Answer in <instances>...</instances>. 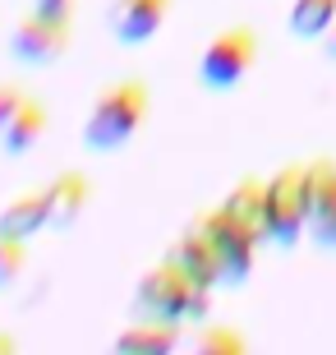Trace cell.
Returning <instances> with one entry per match:
<instances>
[{
	"label": "cell",
	"instance_id": "1",
	"mask_svg": "<svg viewBox=\"0 0 336 355\" xmlns=\"http://www.w3.org/2000/svg\"><path fill=\"white\" fill-rule=\"evenodd\" d=\"M134 318L157 323H207L212 318V286H198L175 259H161L134 286Z\"/></svg>",
	"mask_w": 336,
	"mask_h": 355
},
{
	"label": "cell",
	"instance_id": "2",
	"mask_svg": "<svg viewBox=\"0 0 336 355\" xmlns=\"http://www.w3.org/2000/svg\"><path fill=\"white\" fill-rule=\"evenodd\" d=\"M152 111V88L143 79H116L97 92L88 120H83V148L88 153H120L134 134L148 125Z\"/></svg>",
	"mask_w": 336,
	"mask_h": 355
},
{
	"label": "cell",
	"instance_id": "3",
	"mask_svg": "<svg viewBox=\"0 0 336 355\" xmlns=\"http://www.w3.org/2000/svg\"><path fill=\"white\" fill-rule=\"evenodd\" d=\"M309 194H313V166L309 162H285L281 171L263 184V231L267 245L295 250L299 236L309 231Z\"/></svg>",
	"mask_w": 336,
	"mask_h": 355
},
{
	"label": "cell",
	"instance_id": "4",
	"mask_svg": "<svg viewBox=\"0 0 336 355\" xmlns=\"http://www.w3.org/2000/svg\"><path fill=\"white\" fill-rule=\"evenodd\" d=\"M254 65H258V33L249 24H231L203 46V55H198V83L207 92H231L249 79Z\"/></svg>",
	"mask_w": 336,
	"mask_h": 355
},
{
	"label": "cell",
	"instance_id": "5",
	"mask_svg": "<svg viewBox=\"0 0 336 355\" xmlns=\"http://www.w3.org/2000/svg\"><path fill=\"white\" fill-rule=\"evenodd\" d=\"M198 231H203V236L212 240V250H217L221 286H245L249 272H254V259H258V236H249V231L235 222L221 203L198 217Z\"/></svg>",
	"mask_w": 336,
	"mask_h": 355
},
{
	"label": "cell",
	"instance_id": "6",
	"mask_svg": "<svg viewBox=\"0 0 336 355\" xmlns=\"http://www.w3.org/2000/svg\"><path fill=\"white\" fill-rule=\"evenodd\" d=\"M69 42H74L69 19H51V14L33 10V14H24V19L14 24L10 51H14V60H24V65L46 69V65H55V60L69 51Z\"/></svg>",
	"mask_w": 336,
	"mask_h": 355
},
{
	"label": "cell",
	"instance_id": "7",
	"mask_svg": "<svg viewBox=\"0 0 336 355\" xmlns=\"http://www.w3.org/2000/svg\"><path fill=\"white\" fill-rule=\"evenodd\" d=\"M313 194H309V240L336 254V157H313Z\"/></svg>",
	"mask_w": 336,
	"mask_h": 355
},
{
	"label": "cell",
	"instance_id": "8",
	"mask_svg": "<svg viewBox=\"0 0 336 355\" xmlns=\"http://www.w3.org/2000/svg\"><path fill=\"white\" fill-rule=\"evenodd\" d=\"M175 0H116L111 5V33L120 46H143L152 42L166 24V14Z\"/></svg>",
	"mask_w": 336,
	"mask_h": 355
},
{
	"label": "cell",
	"instance_id": "9",
	"mask_svg": "<svg viewBox=\"0 0 336 355\" xmlns=\"http://www.w3.org/2000/svg\"><path fill=\"white\" fill-rule=\"evenodd\" d=\"M42 194H46V231H69L83 217V208H88L92 184L83 171H60Z\"/></svg>",
	"mask_w": 336,
	"mask_h": 355
},
{
	"label": "cell",
	"instance_id": "10",
	"mask_svg": "<svg viewBox=\"0 0 336 355\" xmlns=\"http://www.w3.org/2000/svg\"><path fill=\"white\" fill-rule=\"evenodd\" d=\"M166 259H175V263H180L184 272L194 277L198 286H212V291L221 286V263H217V250H212V240H207L203 231H198V222L189 226V231H184V236L175 240V245H170V250H166Z\"/></svg>",
	"mask_w": 336,
	"mask_h": 355
},
{
	"label": "cell",
	"instance_id": "11",
	"mask_svg": "<svg viewBox=\"0 0 336 355\" xmlns=\"http://www.w3.org/2000/svg\"><path fill=\"white\" fill-rule=\"evenodd\" d=\"M42 134H46V106L28 92L24 102H19V111H14V120L5 125V134H0V153L24 157V153H33L42 144Z\"/></svg>",
	"mask_w": 336,
	"mask_h": 355
},
{
	"label": "cell",
	"instance_id": "12",
	"mask_svg": "<svg viewBox=\"0 0 336 355\" xmlns=\"http://www.w3.org/2000/svg\"><path fill=\"white\" fill-rule=\"evenodd\" d=\"M46 231V194L42 189H28V194L10 198L0 208V236H14V240H33Z\"/></svg>",
	"mask_w": 336,
	"mask_h": 355
},
{
	"label": "cell",
	"instance_id": "13",
	"mask_svg": "<svg viewBox=\"0 0 336 355\" xmlns=\"http://www.w3.org/2000/svg\"><path fill=\"white\" fill-rule=\"evenodd\" d=\"M180 346V323H157V318H134V328L116 337V351L125 355H166Z\"/></svg>",
	"mask_w": 336,
	"mask_h": 355
},
{
	"label": "cell",
	"instance_id": "14",
	"mask_svg": "<svg viewBox=\"0 0 336 355\" xmlns=\"http://www.w3.org/2000/svg\"><path fill=\"white\" fill-rule=\"evenodd\" d=\"M263 184H267V180H258V175H245V180L231 184V194L221 198V208L231 212V217L245 226L249 236H258V245L267 240V231H263Z\"/></svg>",
	"mask_w": 336,
	"mask_h": 355
},
{
	"label": "cell",
	"instance_id": "15",
	"mask_svg": "<svg viewBox=\"0 0 336 355\" xmlns=\"http://www.w3.org/2000/svg\"><path fill=\"white\" fill-rule=\"evenodd\" d=\"M336 19V0H295L285 14V28L295 42H318Z\"/></svg>",
	"mask_w": 336,
	"mask_h": 355
},
{
	"label": "cell",
	"instance_id": "16",
	"mask_svg": "<svg viewBox=\"0 0 336 355\" xmlns=\"http://www.w3.org/2000/svg\"><path fill=\"white\" fill-rule=\"evenodd\" d=\"M194 346L203 355H245L249 351V337L235 328H221V323H203L194 332Z\"/></svg>",
	"mask_w": 336,
	"mask_h": 355
},
{
	"label": "cell",
	"instance_id": "17",
	"mask_svg": "<svg viewBox=\"0 0 336 355\" xmlns=\"http://www.w3.org/2000/svg\"><path fill=\"white\" fill-rule=\"evenodd\" d=\"M28 268V240L0 236V291H10Z\"/></svg>",
	"mask_w": 336,
	"mask_h": 355
},
{
	"label": "cell",
	"instance_id": "18",
	"mask_svg": "<svg viewBox=\"0 0 336 355\" xmlns=\"http://www.w3.org/2000/svg\"><path fill=\"white\" fill-rule=\"evenodd\" d=\"M24 97H28V92L19 88V83H0V134H5V125L14 120V111H19Z\"/></svg>",
	"mask_w": 336,
	"mask_h": 355
},
{
	"label": "cell",
	"instance_id": "19",
	"mask_svg": "<svg viewBox=\"0 0 336 355\" xmlns=\"http://www.w3.org/2000/svg\"><path fill=\"white\" fill-rule=\"evenodd\" d=\"M33 10L51 19H74V0H33Z\"/></svg>",
	"mask_w": 336,
	"mask_h": 355
},
{
	"label": "cell",
	"instance_id": "20",
	"mask_svg": "<svg viewBox=\"0 0 336 355\" xmlns=\"http://www.w3.org/2000/svg\"><path fill=\"white\" fill-rule=\"evenodd\" d=\"M318 46H323V60H332V65H336V19H332V28H327L323 37H318Z\"/></svg>",
	"mask_w": 336,
	"mask_h": 355
},
{
	"label": "cell",
	"instance_id": "21",
	"mask_svg": "<svg viewBox=\"0 0 336 355\" xmlns=\"http://www.w3.org/2000/svg\"><path fill=\"white\" fill-rule=\"evenodd\" d=\"M10 351H19V342H14L10 332H0V355H10Z\"/></svg>",
	"mask_w": 336,
	"mask_h": 355
}]
</instances>
